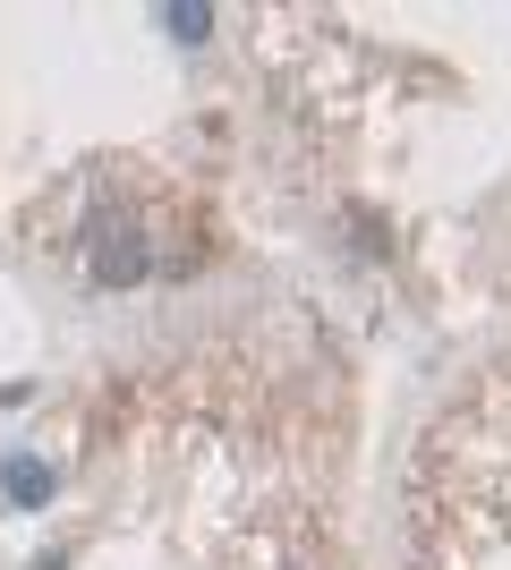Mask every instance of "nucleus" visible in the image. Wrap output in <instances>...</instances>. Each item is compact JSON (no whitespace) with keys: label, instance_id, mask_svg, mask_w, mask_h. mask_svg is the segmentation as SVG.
<instances>
[{"label":"nucleus","instance_id":"obj_1","mask_svg":"<svg viewBox=\"0 0 511 570\" xmlns=\"http://www.w3.org/2000/svg\"><path fill=\"white\" fill-rule=\"evenodd\" d=\"M146 273H154V256H146V238H137V222L95 205V222H86V282L128 289V282H146Z\"/></svg>","mask_w":511,"mask_h":570},{"label":"nucleus","instance_id":"obj_2","mask_svg":"<svg viewBox=\"0 0 511 570\" xmlns=\"http://www.w3.org/2000/svg\"><path fill=\"white\" fill-rule=\"evenodd\" d=\"M0 494L18 502V511H43V502H51V469L35 452H9V460H0Z\"/></svg>","mask_w":511,"mask_h":570},{"label":"nucleus","instance_id":"obj_3","mask_svg":"<svg viewBox=\"0 0 511 570\" xmlns=\"http://www.w3.org/2000/svg\"><path fill=\"white\" fill-rule=\"evenodd\" d=\"M163 26L179 35V43H205V35H214V9H205V0H170Z\"/></svg>","mask_w":511,"mask_h":570}]
</instances>
